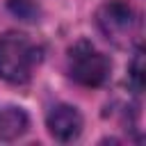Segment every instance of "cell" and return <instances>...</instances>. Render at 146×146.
I'll list each match as a JSON object with an SVG mask.
<instances>
[{
	"mask_svg": "<svg viewBox=\"0 0 146 146\" xmlns=\"http://www.w3.org/2000/svg\"><path fill=\"white\" fill-rule=\"evenodd\" d=\"M7 5L11 9V14H16L23 21H36V16H39V7L32 0H9Z\"/></svg>",
	"mask_w": 146,
	"mask_h": 146,
	"instance_id": "7",
	"label": "cell"
},
{
	"mask_svg": "<svg viewBox=\"0 0 146 146\" xmlns=\"http://www.w3.org/2000/svg\"><path fill=\"white\" fill-rule=\"evenodd\" d=\"M27 125H30V121L23 110H18V107L0 110V141H9V139L21 137L27 130Z\"/></svg>",
	"mask_w": 146,
	"mask_h": 146,
	"instance_id": "5",
	"label": "cell"
},
{
	"mask_svg": "<svg viewBox=\"0 0 146 146\" xmlns=\"http://www.w3.org/2000/svg\"><path fill=\"white\" fill-rule=\"evenodd\" d=\"M46 128L57 141H73L82 132V114L73 105H55L46 116Z\"/></svg>",
	"mask_w": 146,
	"mask_h": 146,
	"instance_id": "4",
	"label": "cell"
},
{
	"mask_svg": "<svg viewBox=\"0 0 146 146\" xmlns=\"http://www.w3.org/2000/svg\"><path fill=\"white\" fill-rule=\"evenodd\" d=\"M39 64V48L18 32L0 36V80L9 84H25Z\"/></svg>",
	"mask_w": 146,
	"mask_h": 146,
	"instance_id": "1",
	"label": "cell"
},
{
	"mask_svg": "<svg viewBox=\"0 0 146 146\" xmlns=\"http://www.w3.org/2000/svg\"><path fill=\"white\" fill-rule=\"evenodd\" d=\"M96 25L116 48H128L139 36V18L128 0H105L96 11Z\"/></svg>",
	"mask_w": 146,
	"mask_h": 146,
	"instance_id": "2",
	"label": "cell"
},
{
	"mask_svg": "<svg viewBox=\"0 0 146 146\" xmlns=\"http://www.w3.org/2000/svg\"><path fill=\"white\" fill-rule=\"evenodd\" d=\"M128 80H130L135 91L144 89V50L141 48H137V52H135V57L128 66Z\"/></svg>",
	"mask_w": 146,
	"mask_h": 146,
	"instance_id": "6",
	"label": "cell"
},
{
	"mask_svg": "<svg viewBox=\"0 0 146 146\" xmlns=\"http://www.w3.org/2000/svg\"><path fill=\"white\" fill-rule=\"evenodd\" d=\"M110 59L89 41H78L68 50V75L82 87H100L110 78Z\"/></svg>",
	"mask_w": 146,
	"mask_h": 146,
	"instance_id": "3",
	"label": "cell"
}]
</instances>
